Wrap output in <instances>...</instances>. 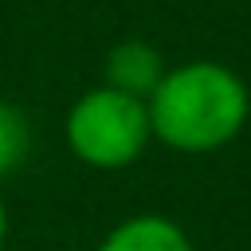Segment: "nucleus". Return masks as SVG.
Here are the masks:
<instances>
[{
    "label": "nucleus",
    "instance_id": "obj_1",
    "mask_svg": "<svg viewBox=\"0 0 251 251\" xmlns=\"http://www.w3.org/2000/svg\"><path fill=\"white\" fill-rule=\"evenodd\" d=\"M149 129L176 153H216L239 137L251 114L247 82L216 59H188L169 67L145 98Z\"/></svg>",
    "mask_w": 251,
    "mask_h": 251
},
{
    "label": "nucleus",
    "instance_id": "obj_2",
    "mask_svg": "<svg viewBox=\"0 0 251 251\" xmlns=\"http://www.w3.org/2000/svg\"><path fill=\"white\" fill-rule=\"evenodd\" d=\"M63 137H67V149L90 169H102V173L129 169L141 161L145 145L153 141L145 98L122 94L106 82L90 86L71 102L63 118Z\"/></svg>",
    "mask_w": 251,
    "mask_h": 251
},
{
    "label": "nucleus",
    "instance_id": "obj_3",
    "mask_svg": "<svg viewBox=\"0 0 251 251\" xmlns=\"http://www.w3.org/2000/svg\"><path fill=\"white\" fill-rule=\"evenodd\" d=\"M165 71H169L165 55L145 39H122L106 55V86L133 94V98H149L157 82L165 78Z\"/></svg>",
    "mask_w": 251,
    "mask_h": 251
},
{
    "label": "nucleus",
    "instance_id": "obj_4",
    "mask_svg": "<svg viewBox=\"0 0 251 251\" xmlns=\"http://www.w3.org/2000/svg\"><path fill=\"white\" fill-rule=\"evenodd\" d=\"M98 251H196V247L176 220L161 212H141L114 224L98 243Z\"/></svg>",
    "mask_w": 251,
    "mask_h": 251
},
{
    "label": "nucleus",
    "instance_id": "obj_5",
    "mask_svg": "<svg viewBox=\"0 0 251 251\" xmlns=\"http://www.w3.org/2000/svg\"><path fill=\"white\" fill-rule=\"evenodd\" d=\"M31 153V122L20 106L0 98V176L16 173Z\"/></svg>",
    "mask_w": 251,
    "mask_h": 251
},
{
    "label": "nucleus",
    "instance_id": "obj_6",
    "mask_svg": "<svg viewBox=\"0 0 251 251\" xmlns=\"http://www.w3.org/2000/svg\"><path fill=\"white\" fill-rule=\"evenodd\" d=\"M4 239H8V204L0 196V251H4Z\"/></svg>",
    "mask_w": 251,
    "mask_h": 251
}]
</instances>
